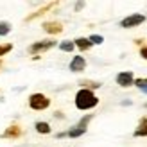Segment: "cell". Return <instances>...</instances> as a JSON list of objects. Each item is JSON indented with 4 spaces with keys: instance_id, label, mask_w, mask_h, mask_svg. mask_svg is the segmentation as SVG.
I'll use <instances>...</instances> for the list:
<instances>
[{
    "instance_id": "cell-15",
    "label": "cell",
    "mask_w": 147,
    "mask_h": 147,
    "mask_svg": "<svg viewBox=\"0 0 147 147\" xmlns=\"http://www.w3.org/2000/svg\"><path fill=\"white\" fill-rule=\"evenodd\" d=\"M88 40H90V43H92V45H100V43L104 41V38H102V36H99V34H92Z\"/></svg>"
},
{
    "instance_id": "cell-14",
    "label": "cell",
    "mask_w": 147,
    "mask_h": 147,
    "mask_svg": "<svg viewBox=\"0 0 147 147\" xmlns=\"http://www.w3.org/2000/svg\"><path fill=\"white\" fill-rule=\"evenodd\" d=\"M133 84H136V86L140 88V90H142L144 93H147V79H136Z\"/></svg>"
},
{
    "instance_id": "cell-6",
    "label": "cell",
    "mask_w": 147,
    "mask_h": 147,
    "mask_svg": "<svg viewBox=\"0 0 147 147\" xmlns=\"http://www.w3.org/2000/svg\"><path fill=\"white\" fill-rule=\"evenodd\" d=\"M86 68V61H84V57L83 56H76L72 59L70 63V70L72 72H81V70H84Z\"/></svg>"
},
{
    "instance_id": "cell-1",
    "label": "cell",
    "mask_w": 147,
    "mask_h": 147,
    "mask_svg": "<svg viewBox=\"0 0 147 147\" xmlns=\"http://www.w3.org/2000/svg\"><path fill=\"white\" fill-rule=\"evenodd\" d=\"M99 104V99L95 97V93L92 90H79L77 95H76V106L79 109H90V108H95Z\"/></svg>"
},
{
    "instance_id": "cell-2",
    "label": "cell",
    "mask_w": 147,
    "mask_h": 147,
    "mask_svg": "<svg viewBox=\"0 0 147 147\" xmlns=\"http://www.w3.org/2000/svg\"><path fill=\"white\" fill-rule=\"evenodd\" d=\"M29 106L36 111H41V109H47L50 106V99H47L43 93H32L29 97Z\"/></svg>"
},
{
    "instance_id": "cell-3",
    "label": "cell",
    "mask_w": 147,
    "mask_h": 147,
    "mask_svg": "<svg viewBox=\"0 0 147 147\" xmlns=\"http://www.w3.org/2000/svg\"><path fill=\"white\" fill-rule=\"evenodd\" d=\"M54 45H56V41H52V40H45V41H36L34 45H31V47H29V52H31V54L45 52V50L52 49Z\"/></svg>"
},
{
    "instance_id": "cell-12",
    "label": "cell",
    "mask_w": 147,
    "mask_h": 147,
    "mask_svg": "<svg viewBox=\"0 0 147 147\" xmlns=\"http://www.w3.org/2000/svg\"><path fill=\"white\" fill-rule=\"evenodd\" d=\"M74 47H76V45H74V41H61L59 43V49L65 50V52H72Z\"/></svg>"
},
{
    "instance_id": "cell-18",
    "label": "cell",
    "mask_w": 147,
    "mask_h": 147,
    "mask_svg": "<svg viewBox=\"0 0 147 147\" xmlns=\"http://www.w3.org/2000/svg\"><path fill=\"white\" fill-rule=\"evenodd\" d=\"M140 56L144 57V59H147V47H144V49L140 50Z\"/></svg>"
},
{
    "instance_id": "cell-5",
    "label": "cell",
    "mask_w": 147,
    "mask_h": 147,
    "mask_svg": "<svg viewBox=\"0 0 147 147\" xmlns=\"http://www.w3.org/2000/svg\"><path fill=\"white\" fill-rule=\"evenodd\" d=\"M117 83H119L120 86L127 88L135 83V77H133V72H120L119 76H117Z\"/></svg>"
},
{
    "instance_id": "cell-17",
    "label": "cell",
    "mask_w": 147,
    "mask_h": 147,
    "mask_svg": "<svg viewBox=\"0 0 147 147\" xmlns=\"http://www.w3.org/2000/svg\"><path fill=\"white\" fill-rule=\"evenodd\" d=\"M11 49H13V45H11V43H5V45H0V56L7 54V52H9Z\"/></svg>"
},
{
    "instance_id": "cell-13",
    "label": "cell",
    "mask_w": 147,
    "mask_h": 147,
    "mask_svg": "<svg viewBox=\"0 0 147 147\" xmlns=\"http://www.w3.org/2000/svg\"><path fill=\"white\" fill-rule=\"evenodd\" d=\"M18 135H20V127L18 126H13L4 133V136H18Z\"/></svg>"
},
{
    "instance_id": "cell-9",
    "label": "cell",
    "mask_w": 147,
    "mask_h": 147,
    "mask_svg": "<svg viewBox=\"0 0 147 147\" xmlns=\"http://www.w3.org/2000/svg\"><path fill=\"white\" fill-rule=\"evenodd\" d=\"M84 133H86V127H84V126H79V124H77L76 127H74V129H70L68 133H67V136H70V138H77V136L84 135Z\"/></svg>"
},
{
    "instance_id": "cell-7",
    "label": "cell",
    "mask_w": 147,
    "mask_h": 147,
    "mask_svg": "<svg viewBox=\"0 0 147 147\" xmlns=\"http://www.w3.org/2000/svg\"><path fill=\"white\" fill-rule=\"evenodd\" d=\"M43 29H45L47 32H50V34H57V32H61V31H63L61 24H57V22H49V24L43 25Z\"/></svg>"
},
{
    "instance_id": "cell-10",
    "label": "cell",
    "mask_w": 147,
    "mask_h": 147,
    "mask_svg": "<svg viewBox=\"0 0 147 147\" xmlns=\"http://www.w3.org/2000/svg\"><path fill=\"white\" fill-rule=\"evenodd\" d=\"M74 45L79 47V50H88V49L92 47V43H90L88 38H77L76 41H74Z\"/></svg>"
},
{
    "instance_id": "cell-4",
    "label": "cell",
    "mask_w": 147,
    "mask_h": 147,
    "mask_svg": "<svg viewBox=\"0 0 147 147\" xmlns=\"http://www.w3.org/2000/svg\"><path fill=\"white\" fill-rule=\"evenodd\" d=\"M144 22H145V16H144V14H131V16L124 18V20L120 22V25H122L124 29H129V27L140 25V24H144Z\"/></svg>"
},
{
    "instance_id": "cell-8",
    "label": "cell",
    "mask_w": 147,
    "mask_h": 147,
    "mask_svg": "<svg viewBox=\"0 0 147 147\" xmlns=\"http://www.w3.org/2000/svg\"><path fill=\"white\" fill-rule=\"evenodd\" d=\"M135 136H147V117H144L140 120V124H138V127L135 131Z\"/></svg>"
},
{
    "instance_id": "cell-11",
    "label": "cell",
    "mask_w": 147,
    "mask_h": 147,
    "mask_svg": "<svg viewBox=\"0 0 147 147\" xmlns=\"http://www.w3.org/2000/svg\"><path fill=\"white\" fill-rule=\"evenodd\" d=\"M36 131H38V133L47 135V133H50V126H49L47 122H36Z\"/></svg>"
},
{
    "instance_id": "cell-16",
    "label": "cell",
    "mask_w": 147,
    "mask_h": 147,
    "mask_svg": "<svg viewBox=\"0 0 147 147\" xmlns=\"http://www.w3.org/2000/svg\"><path fill=\"white\" fill-rule=\"evenodd\" d=\"M9 31H11V25L7 22H0V36H5Z\"/></svg>"
}]
</instances>
